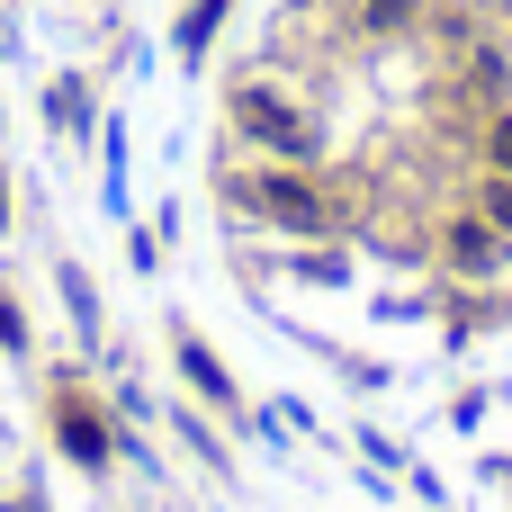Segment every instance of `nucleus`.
<instances>
[{"instance_id":"1","label":"nucleus","mask_w":512,"mask_h":512,"mask_svg":"<svg viewBox=\"0 0 512 512\" xmlns=\"http://www.w3.org/2000/svg\"><path fill=\"white\" fill-rule=\"evenodd\" d=\"M225 198L243 207V216H261V225H279V234H297V243H315V234H342V207H333V189L306 171V162H270V171H234L225 180Z\"/></svg>"},{"instance_id":"2","label":"nucleus","mask_w":512,"mask_h":512,"mask_svg":"<svg viewBox=\"0 0 512 512\" xmlns=\"http://www.w3.org/2000/svg\"><path fill=\"white\" fill-rule=\"evenodd\" d=\"M225 117H234V135L252 144V153H270V162H315V117L288 99V90H270V81H234L225 90Z\"/></svg>"},{"instance_id":"3","label":"nucleus","mask_w":512,"mask_h":512,"mask_svg":"<svg viewBox=\"0 0 512 512\" xmlns=\"http://www.w3.org/2000/svg\"><path fill=\"white\" fill-rule=\"evenodd\" d=\"M504 261H512V243L477 216V207H450V216H441V270H459V279L486 288V279H504Z\"/></svg>"},{"instance_id":"4","label":"nucleus","mask_w":512,"mask_h":512,"mask_svg":"<svg viewBox=\"0 0 512 512\" xmlns=\"http://www.w3.org/2000/svg\"><path fill=\"white\" fill-rule=\"evenodd\" d=\"M54 450H63L72 468H108V459H117V432L99 423V405H90V396L54 387Z\"/></svg>"},{"instance_id":"5","label":"nucleus","mask_w":512,"mask_h":512,"mask_svg":"<svg viewBox=\"0 0 512 512\" xmlns=\"http://www.w3.org/2000/svg\"><path fill=\"white\" fill-rule=\"evenodd\" d=\"M171 351H180V378H189V387H198L216 414H234V378H225V360H216L198 333H171Z\"/></svg>"},{"instance_id":"6","label":"nucleus","mask_w":512,"mask_h":512,"mask_svg":"<svg viewBox=\"0 0 512 512\" xmlns=\"http://www.w3.org/2000/svg\"><path fill=\"white\" fill-rule=\"evenodd\" d=\"M432 18V0H351V27L360 36H414Z\"/></svg>"},{"instance_id":"7","label":"nucleus","mask_w":512,"mask_h":512,"mask_svg":"<svg viewBox=\"0 0 512 512\" xmlns=\"http://www.w3.org/2000/svg\"><path fill=\"white\" fill-rule=\"evenodd\" d=\"M468 72H477V90H486L495 108H512V54L504 45H468Z\"/></svg>"},{"instance_id":"8","label":"nucleus","mask_w":512,"mask_h":512,"mask_svg":"<svg viewBox=\"0 0 512 512\" xmlns=\"http://www.w3.org/2000/svg\"><path fill=\"white\" fill-rule=\"evenodd\" d=\"M45 117H54V135H81V126H90V90H81V81H54V90H45Z\"/></svg>"},{"instance_id":"9","label":"nucleus","mask_w":512,"mask_h":512,"mask_svg":"<svg viewBox=\"0 0 512 512\" xmlns=\"http://www.w3.org/2000/svg\"><path fill=\"white\" fill-rule=\"evenodd\" d=\"M225 9H234V0H189V18H180V54H189V63L207 54V36L225 27Z\"/></svg>"},{"instance_id":"10","label":"nucleus","mask_w":512,"mask_h":512,"mask_svg":"<svg viewBox=\"0 0 512 512\" xmlns=\"http://www.w3.org/2000/svg\"><path fill=\"white\" fill-rule=\"evenodd\" d=\"M468 207H477V216H486V225H495V234H504V243H512V180H504V171H486Z\"/></svg>"},{"instance_id":"11","label":"nucleus","mask_w":512,"mask_h":512,"mask_svg":"<svg viewBox=\"0 0 512 512\" xmlns=\"http://www.w3.org/2000/svg\"><path fill=\"white\" fill-rule=\"evenodd\" d=\"M63 306H72L81 342H99V297H90V279H81V270H63Z\"/></svg>"},{"instance_id":"12","label":"nucleus","mask_w":512,"mask_h":512,"mask_svg":"<svg viewBox=\"0 0 512 512\" xmlns=\"http://www.w3.org/2000/svg\"><path fill=\"white\" fill-rule=\"evenodd\" d=\"M486 171H504V180H512V108L486 117Z\"/></svg>"},{"instance_id":"13","label":"nucleus","mask_w":512,"mask_h":512,"mask_svg":"<svg viewBox=\"0 0 512 512\" xmlns=\"http://www.w3.org/2000/svg\"><path fill=\"white\" fill-rule=\"evenodd\" d=\"M0 351H27V324H18V306L0 297Z\"/></svg>"},{"instance_id":"14","label":"nucleus","mask_w":512,"mask_h":512,"mask_svg":"<svg viewBox=\"0 0 512 512\" xmlns=\"http://www.w3.org/2000/svg\"><path fill=\"white\" fill-rule=\"evenodd\" d=\"M0 234H9V180H0Z\"/></svg>"},{"instance_id":"15","label":"nucleus","mask_w":512,"mask_h":512,"mask_svg":"<svg viewBox=\"0 0 512 512\" xmlns=\"http://www.w3.org/2000/svg\"><path fill=\"white\" fill-rule=\"evenodd\" d=\"M504 18H512V0H504Z\"/></svg>"}]
</instances>
